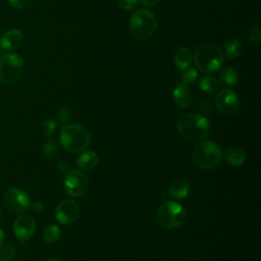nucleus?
<instances>
[{"mask_svg": "<svg viewBox=\"0 0 261 261\" xmlns=\"http://www.w3.org/2000/svg\"><path fill=\"white\" fill-rule=\"evenodd\" d=\"M215 106L221 113L231 115L236 113L240 107L239 96L231 90H221L215 97Z\"/></svg>", "mask_w": 261, "mask_h": 261, "instance_id": "10", "label": "nucleus"}, {"mask_svg": "<svg viewBox=\"0 0 261 261\" xmlns=\"http://www.w3.org/2000/svg\"><path fill=\"white\" fill-rule=\"evenodd\" d=\"M117 3L120 8L123 10H134L138 6V0H117Z\"/></svg>", "mask_w": 261, "mask_h": 261, "instance_id": "28", "label": "nucleus"}, {"mask_svg": "<svg viewBox=\"0 0 261 261\" xmlns=\"http://www.w3.org/2000/svg\"><path fill=\"white\" fill-rule=\"evenodd\" d=\"M80 214V207L73 200L61 201L55 209V217L61 224L68 225L74 222Z\"/></svg>", "mask_w": 261, "mask_h": 261, "instance_id": "11", "label": "nucleus"}, {"mask_svg": "<svg viewBox=\"0 0 261 261\" xmlns=\"http://www.w3.org/2000/svg\"><path fill=\"white\" fill-rule=\"evenodd\" d=\"M37 228L35 219L28 214H20L13 222V231L16 238L20 241L31 239Z\"/></svg>", "mask_w": 261, "mask_h": 261, "instance_id": "12", "label": "nucleus"}, {"mask_svg": "<svg viewBox=\"0 0 261 261\" xmlns=\"http://www.w3.org/2000/svg\"><path fill=\"white\" fill-rule=\"evenodd\" d=\"M172 99L174 104L180 108L189 107L193 102V92L189 85L184 83L177 84L172 92Z\"/></svg>", "mask_w": 261, "mask_h": 261, "instance_id": "14", "label": "nucleus"}, {"mask_svg": "<svg viewBox=\"0 0 261 261\" xmlns=\"http://www.w3.org/2000/svg\"><path fill=\"white\" fill-rule=\"evenodd\" d=\"M43 238L47 243H50V244L56 243L60 238L59 226L53 223L47 225L43 231Z\"/></svg>", "mask_w": 261, "mask_h": 261, "instance_id": "22", "label": "nucleus"}, {"mask_svg": "<svg viewBox=\"0 0 261 261\" xmlns=\"http://www.w3.org/2000/svg\"><path fill=\"white\" fill-rule=\"evenodd\" d=\"M189 181L184 178H177L173 180L168 188V194L173 200H182L189 195Z\"/></svg>", "mask_w": 261, "mask_h": 261, "instance_id": "15", "label": "nucleus"}, {"mask_svg": "<svg viewBox=\"0 0 261 261\" xmlns=\"http://www.w3.org/2000/svg\"><path fill=\"white\" fill-rule=\"evenodd\" d=\"M144 5H146V6H155V5H157L161 0H140Z\"/></svg>", "mask_w": 261, "mask_h": 261, "instance_id": "33", "label": "nucleus"}, {"mask_svg": "<svg viewBox=\"0 0 261 261\" xmlns=\"http://www.w3.org/2000/svg\"><path fill=\"white\" fill-rule=\"evenodd\" d=\"M91 142V133L82 124L72 123L64 125L60 132V143L69 153L85 151Z\"/></svg>", "mask_w": 261, "mask_h": 261, "instance_id": "3", "label": "nucleus"}, {"mask_svg": "<svg viewBox=\"0 0 261 261\" xmlns=\"http://www.w3.org/2000/svg\"><path fill=\"white\" fill-rule=\"evenodd\" d=\"M199 86L201 90L205 93H215L220 88V83L218 79L212 75H205L201 79Z\"/></svg>", "mask_w": 261, "mask_h": 261, "instance_id": "21", "label": "nucleus"}, {"mask_svg": "<svg viewBox=\"0 0 261 261\" xmlns=\"http://www.w3.org/2000/svg\"><path fill=\"white\" fill-rule=\"evenodd\" d=\"M42 153L45 158L54 159L59 153V147L54 140H48L42 146Z\"/></svg>", "mask_w": 261, "mask_h": 261, "instance_id": "23", "label": "nucleus"}, {"mask_svg": "<svg viewBox=\"0 0 261 261\" xmlns=\"http://www.w3.org/2000/svg\"><path fill=\"white\" fill-rule=\"evenodd\" d=\"M7 2L13 8L23 9V8L29 7L34 2V0H7Z\"/></svg>", "mask_w": 261, "mask_h": 261, "instance_id": "29", "label": "nucleus"}, {"mask_svg": "<svg viewBox=\"0 0 261 261\" xmlns=\"http://www.w3.org/2000/svg\"><path fill=\"white\" fill-rule=\"evenodd\" d=\"M196 66L205 73L217 71L224 61V56L219 46L213 42L201 43L193 55Z\"/></svg>", "mask_w": 261, "mask_h": 261, "instance_id": "2", "label": "nucleus"}, {"mask_svg": "<svg viewBox=\"0 0 261 261\" xmlns=\"http://www.w3.org/2000/svg\"><path fill=\"white\" fill-rule=\"evenodd\" d=\"M24 60L15 53H6L0 57V81L4 85L17 84L24 72Z\"/></svg>", "mask_w": 261, "mask_h": 261, "instance_id": "7", "label": "nucleus"}, {"mask_svg": "<svg viewBox=\"0 0 261 261\" xmlns=\"http://www.w3.org/2000/svg\"><path fill=\"white\" fill-rule=\"evenodd\" d=\"M198 79V71L194 67H188L182 70L181 73V80L184 84L186 85H191L194 84Z\"/></svg>", "mask_w": 261, "mask_h": 261, "instance_id": "25", "label": "nucleus"}, {"mask_svg": "<svg viewBox=\"0 0 261 261\" xmlns=\"http://www.w3.org/2000/svg\"><path fill=\"white\" fill-rule=\"evenodd\" d=\"M56 130V122L53 119H46L42 123V132L45 137L50 138Z\"/></svg>", "mask_w": 261, "mask_h": 261, "instance_id": "27", "label": "nucleus"}, {"mask_svg": "<svg viewBox=\"0 0 261 261\" xmlns=\"http://www.w3.org/2000/svg\"><path fill=\"white\" fill-rule=\"evenodd\" d=\"M89 185L88 176L81 170L70 169L67 173H65L63 180L64 190L73 198L85 195L89 189Z\"/></svg>", "mask_w": 261, "mask_h": 261, "instance_id": "9", "label": "nucleus"}, {"mask_svg": "<svg viewBox=\"0 0 261 261\" xmlns=\"http://www.w3.org/2000/svg\"><path fill=\"white\" fill-rule=\"evenodd\" d=\"M178 134L189 142H200L208 135L210 129L209 120L199 114L188 112L179 116L176 122Z\"/></svg>", "mask_w": 261, "mask_h": 261, "instance_id": "1", "label": "nucleus"}, {"mask_svg": "<svg viewBox=\"0 0 261 261\" xmlns=\"http://www.w3.org/2000/svg\"><path fill=\"white\" fill-rule=\"evenodd\" d=\"M46 261H62V260L57 259V258H50V259H47Z\"/></svg>", "mask_w": 261, "mask_h": 261, "instance_id": "35", "label": "nucleus"}, {"mask_svg": "<svg viewBox=\"0 0 261 261\" xmlns=\"http://www.w3.org/2000/svg\"><path fill=\"white\" fill-rule=\"evenodd\" d=\"M130 34L138 40H148L157 31L158 21L154 13L148 9H137L129 17Z\"/></svg>", "mask_w": 261, "mask_h": 261, "instance_id": "4", "label": "nucleus"}, {"mask_svg": "<svg viewBox=\"0 0 261 261\" xmlns=\"http://www.w3.org/2000/svg\"><path fill=\"white\" fill-rule=\"evenodd\" d=\"M0 218H1V209H0Z\"/></svg>", "mask_w": 261, "mask_h": 261, "instance_id": "36", "label": "nucleus"}, {"mask_svg": "<svg viewBox=\"0 0 261 261\" xmlns=\"http://www.w3.org/2000/svg\"><path fill=\"white\" fill-rule=\"evenodd\" d=\"M221 148L212 141H200L194 147L192 158L194 163L201 169H212L221 160Z\"/></svg>", "mask_w": 261, "mask_h": 261, "instance_id": "6", "label": "nucleus"}, {"mask_svg": "<svg viewBox=\"0 0 261 261\" xmlns=\"http://www.w3.org/2000/svg\"><path fill=\"white\" fill-rule=\"evenodd\" d=\"M3 205L11 214L20 215L30 209L31 201L27 193L21 189L10 188L3 196Z\"/></svg>", "mask_w": 261, "mask_h": 261, "instance_id": "8", "label": "nucleus"}, {"mask_svg": "<svg viewBox=\"0 0 261 261\" xmlns=\"http://www.w3.org/2000/svg\"><path fill=\"white\" fill-rule=\"evenodd\" d=\"M156 220L160 226L166 229H175L185 224L187 211L178 202L165 201L157 209Z\"/></svg>", "mask_w": 261, "mask_h": 261, "instance_id": "5", "label": "nucleus"}, {"mask_svg": "<svg viewBox=\"0 0 261 261\" xmlns=\"http://www.w3.org/2000/svg\"><path fill=\"white\" fill-rule=\"evenodd\" d=\"M193 60V53L187 47L179 48L174 55V63L178 69H186L190 66Z\"/></svg>", "mask_w": 261, "mask_h": 261, "instance_id": "18", "label": "nucleus"}, {"mask_svg": "<svg viewBox=\"0 0 261 261\" xmlns=\"http://www.w3.org/2000/svg\"><path fill=\"white\" fill-rule=\"evenodd\" d=\"M99 162L98 155L93 151H84L76 158V165L82 170H92Z\"/></svg>", "mask_w": 261, "mask_h": 261, "instance_id": "16", "label": "nucleus"}, {"mask_svg": "<svg viewBox=\"0 0 261 261\" xmlns=\"http://www.w3.org/2000/svg\"><path fill=\"white\" fill-rule=\"evenodd\" d=\"M24 36L18 29H10L6 31L0 38V48L7 52L17 50L23 43Z\"/></svg>", "mask_w": 261, "mask_h": 261, "instance_id": "13", "label": "nucleus"}, {"mask_svg": "<svg viewBox=\"0 0 261 261\" xmlns=\"http://www.w3.org/2000/svg\"><path fill=\"white\" fill-rule=\"evenodd\" d=\"M16 249L13 245L7 244L0 248V261H15Z\"/></svg>", "mask_w": 261, "mask_h": 261, "instance_id": "24", "label": "nucleus"}, {"mask_svg": "<svg viewBox=\"0 0 261 261\" xmlns=\"http://www.w3.org/2000/svg\"><path fill=\"white\" fill-rule=\"evenodd\" d=\"M249 39L254 42L260 41V28L258 24L251 27V29L249 31Z\"/></svg>", "mask_w": 261, "mask_h": 261, "instance_id": "30", "label": "nucleus"}, {"mask_svg": "<svg viewBox=\"0 0 261 261\" xmlns=\"http://www.w3.org/2000/svg\"><path fill=\"white\" fill-rule=\"evenodd\" d=\"M71 117V109L68 105H63L57 112V120L61 123L64 124L70 120Z\"/></svg>", "mask_w": 261, "mask_h": 261, "instance_id": "26", "label": "nucleus"}, {"mask_svg": "<svg viewBox=\"0 0 261 261\" xmlns=\"http://www.w3.org/2000/svg\"><path fill=\"white\" fill-rule=\"evenodd\" d=\"M223 156L227 163H229L230 165L236 166V167L243 165L246 161L245 152L238 147L226 148L223 152Z\"/></svg>", "mask_w": 261, "mask_h": 261, "instance_id": "17", "label": "nucleus"}, {"mask_svg": "<svg viewBox=\"0 0 261 261\" xmlns=\"http://www.w3.org/2000/svg\"><path fill=\"white\" fill-rule=\"evenodd\" d=\"M242 52H243V45L239 40L232 39L225 44L224 53L227 59L238 58L242 54Z\"/></svg>", "mask_w": 261, "mask_h": 261, "instance_id": "20", "label": "nucleus"}, {"mask_svg": "<svg viewBox=\"0 0 261 261\" xmlns=\"http://www.w3.org/2000/svg\"><path fill=\"white\" fill-rule=\"evenodd\" d=\"M58 169L62 172V173H67L69 170H70V164L68 163V161L66 160H60L58 162V165H57Z\"/></svg>", "mask_w": 261, "mask_h": 261, "instance_id": "31", "label": "nucleus"}, {"mask_svg": "<svg viewBox=\"0 0 261 261\" xmlns=\"http://www.w3.org/2000/svg\"><path fill=\"white\" fill-rule=\"evenodd\" d=\"M219 83L225 87H233L239 81V74L236 69L231 67H226L219 73Z\"/></svg>", "mask_w": 261, "mask_h": 261, "instance_id": "19", "label": "nucleus"}, {"mask_svg": "<svg viewBox=\"0 0 261 261\" xmlns=\"http://www.w3.org/2000/svg\"><path fill=\"white\" fill-rule=\"evenodd\" d=\"M30 209H32L34 212H41L43 210V204L41 202L31 203Z\"/></svg>", "mask_w": 261, "mask_h": 261, "instance_id": "32", "label": "nucleus"}, {"mask_svg": "<svg viewBox=\"0 0 261 261\" xmlns=\"http://www.w3.org/2000/svg\"><path fill=\"white\" fill-rule=\"evenodd\" d=\"M4 240H5V234H4V231L2 228H0V247L3 245L4 243Z\"/></svg>", "mask_w": 261, "mask_h": 261, "instance_id": "34", "label": "nucleus"}]
</instances>
